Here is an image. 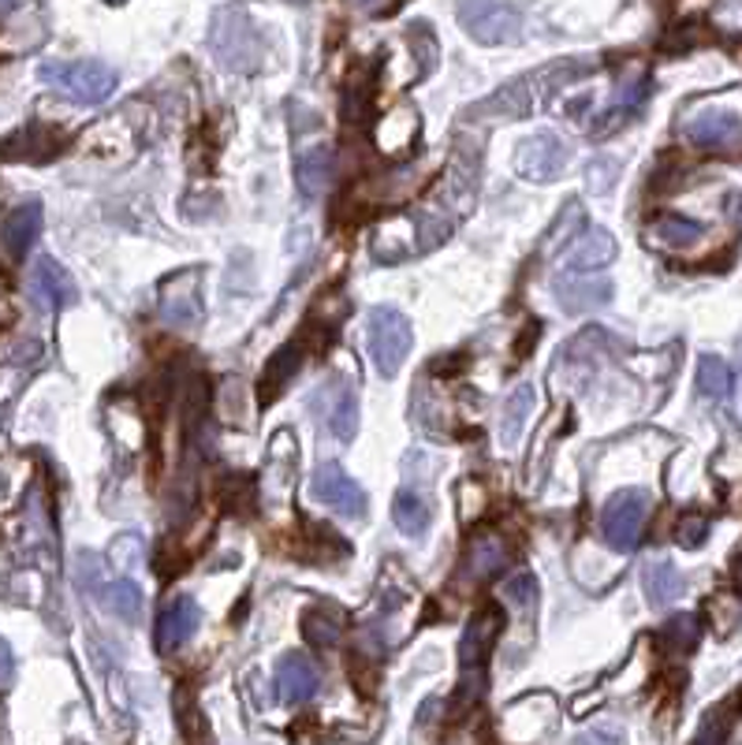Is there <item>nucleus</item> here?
Instances as JSON below:
<instances>
[{"label":"nucleus","mask_w":742,"mask_h":745,"mask_svg":"<svg viewBox=\"0 0 742 745\" xmlns=\"http://www.w3.org/2000/svg\"><path fill=\"white\" fill-rule=\"evenodd\" d=\"M366 351H370V362L384 381L400 373V365L407 362L411 354V325L400 309L392 306H378L366 314Z\"/></svg>","instance_id":"f257e3e1"},{"label":"nucleus","mask_w":742,"mask_h":745,"mask_svg":"<svg viewBox=\"0 0 742 745\" xmlns=\"http://www.w3.org/2000/svg\"><path fill=\"white\" fill-rule=\"evenodd\" d=\"M645 518H650V496L642 488H623L600 511V537L608 549L634 552L645 533Z\"/></svg>","instance_id":"f03ea898"},{"label":"nucleus","mask_w":742,"mask_h":745,"mask_svg":"<svg viewBox=\"0 0 742 745\" xmlns=\"http://www.w3.org/2000/svg\"><path fill=\"white\" fill-rule=\"evenodd\" d=\"M310 407H314V414L325 421V429L340 444H351L355 432H359V395H355L351 381H344V376L325 381L322 388L310 395Z\"/></svg>","instance_id":"7ed1b4c3"},{"label":"nucleus","mask_w":742,"mask_h":745,"mask_svg":"<svg viewBox=\"0 0 742 745\" xmlns=\"http://www.w3.org/2000/svg\"><path fill=\"white\" fill-rule=\"evenodd\" d=\"M310 493H314L317 504H325L328 511H336L340 518H351V522H359L370 511V499L359 488V481L347 474L344 466H336V462H328V466H322L310 477Z\"/></svg>","instance_id":"20e7f679"},{"label":"nucleus","mask_w":742,"mask_h":745,"mask_svg":"<svg viewBox=\"0 0 742 745\" xmlns=\"http://www.w3.org/2000/svg\"><path fill=\"white\" fill-rule=\"evenodd\" d=\"M45 79H49L53 87H60L68 98L82 101V105H98V101H105L112 87H116V75H112L105 64H93V60L49 64V68H45Z\"/></svg>","instance_id":"39448f33"},{"label":"nucleus","mask_w":742,"mask_h":745,"mask_svg":"<svg viewBox=\"0 0 742 745\" xmlns=\"http://www.w3.org/2000/svg\"><path fill=\"white\" fill-rule=\"evenodd\" d=\"M459 19L485 45L511 42L519 34V15L507 0H459Z\"/></svg>","instance_id":"423d86ee"},{"label":"nucleus","mask_w":742,"mask_h":745,"mask_svg":"<svg viewBox=\"0 0 742 745\" xmlns=\"http://www.w3.org/2000/svg\"><path fill=\"white\" fill-rule=\"evenodd\" d=\"M567 143H563L560 135H552V131H541V135H530L522 138L519 149H515V172L522 179H533V183H541V179H556L563 172V165H567Z\"/></svg>","instance_id":"0eeeda50"},{"label":"nucleus","mask_w":742,"mask_h":745,"mask_svg":"<svg viewBox=\"0 0 742 745\" xmlns=\"http://www.w3.org/2000/svg\"><path fill=\"white\" fill-rule=\"evenodd\" d=\"M683 138H687L694 149L724 154V149H735L742 143V124L735 112H728V109H701L687 120Z\"/></svg>","instance_id":"6e6552de"},{"label":"nucleus","mask_w":742,"mask_h":745,"mask_svg":"<svg viewBox=\"0 0 742 745\" xmlns=\"http://www.w3.org/2000/svg\"><path fill=\"white\" fill-rule=\"evenodd\" d=\"M501 611L496 608H485L477 611V616L466 622L463 630V641H459V664H463V671H474V667H485V659H490L496 637H501Z\"/></svg>","instance_id":"1a4fd4ad"},{"label":"nucleus","mask_w":742,"mask_h":745,"mask_svg":"<svg viewBox=\"0 0 742 745\" xmlns=\"http://www.w3.org/2000/svg\"><path fill=\"white\" fill-rule=\"evenodd\" d=\"M199 622H202L199 603H194L191 597H176V600L161 611V616H157V630H154L157 648H161V653H176V648L187 645V641L194 637Z\"/></svg>","instance_id":"9d476101"},{"label":"nucleus","mask_w":742,"mask_h":745,"mask_svg":"<svg viewBox=\"0 0 742 745\" xmlns=\"http://www.w3.org/2000/svg\"><path fill=\"white\" fill-rule=\"evenodd\" d=\"M317 686H322V671H317V664L303 653H288L280 656L277 664V690H280V701L284 704H303L310 697L317 693Z\"/></svg>","instance_id":"9b49d317"},{"label":"nucleus","mask_w":742,"mask_h":745,"mask_svg":"<svg viewBox=\"0 0 742 745\" xmlns=\"http://www.w3.org/2000/svg\"><path fill=\"white\" fill-rule=\"evenodd\" d=\"M552 291H556V302L563 314H594V309L612 302V284H608V280H582L575 272L556 276Z\"/></svg>","instance_id":"f8f14e48"},{"label":"nucleus","mask_w":742,"mask_h":745,"mask_svg":"<svg viewBox=\"0 0 742 745\" xmlns=\"http://www.w3.org/2000/svg\"><path fill=\"white\" fill-rule=\"evenodd\" d=\"M333 172H336V154L333 146L317 143L299 154V191H303V197H322L328 187H333Z\"/></svg>","instance_id":"ddd939ff"},{"label":"nucleus","mask_w":742,"mask_h":745,"mask_svg":"<svg viewBox=\"0 0 742 745\" xmlns=\"http://www.w3.org/2000/svg\"><path fill=\"white\" fill-rule=\"evenodd\" d=\"M612 258H616V239L605 228H589L582 239L571 242L567 253H563V261H567L571 272L605 269V266H612Z\"/></svg>","instance_id":"4468645a"},{"label":"nucleus","mask_w":742,"mask_h":745,"mask_svg":"<svg viewBox=\"0 0 742 745\" xmlns=\"http://www.w3.org/2000/svg\"><path fill=\"white\" fill-rule=\"evenodd\" d=\"M392 522H396V530L403 537L418 541V537H426L429 522H434V507H429L426 496H418V493H411V488H403V493L392 499Z\"/></svg>","instance_id":"2eb2a0df"},{"label":"nucleus","mask_w":742,"mask_h":745,"mask_svg":"<svg viewBox=\"0 0 742 745\" xmlns=\"http://www.w3.org/2000/svg\"><path fill=\"white\" fill-rule=\"evenodd\" d=\"M34 295L42 306L56 309V306H68V302H75V284L53 258H42L34 266Z\"/></svg>","instance_id":"dca6fc26"},{"label":"nucleus","mask_w":742,"mask_h":745,"mask_svg":"<svg viewBox=\"0 0 742 745\" xmlns=\"http://www.w3.org/2000/svg\"><path fill=\"white\" fill-rule=\"evenodd\" d=\"M701 239V224L690 221V216L679 213H664L650 224V242L656 247H668V250H687Z\"/></svg>","instance_id":"f3484780"},{"label":"nucleus","mask_w":742,"mask_h":745,"mask_svg":"<svg viewBox=\"0 0 742 745\" xmlns=\"http://www.w3.org/2000/svg\"><path fill=\"white\" fill-rule=\"evenodd\" d=\"M37 224H42V210H37V205H19L15 213H8L0 239H4V250L12 253V258H23L26 253V247H31L37 235Z\"/></svg>","instance_id":"a211bd4d"},{"label":"nucleus","mask_w":742,"mask_h":745,"mask_svg":"<svg viewBox=\"0 0 742 745\" xmlns=\"http://www.w3.org/2000/svg\"><path fill=\"white\" fill-rule=\"evenodd\" d=\"M533 414V388L530 384H519L511 395H507L504 403V414H501V444L504 448H515L526 429V418Z\"/></svg>","instance_id":"6ab92c4d"},{"label":"nucleus","mask_w":742,"mask_h":745,"mask_svg":"<svg viewBox=\"0 0 742 745\" xmlns=\"http://www.w3.org/2000/svg\"><path fill=\"white\" fill-rule=\"evenodd\" d=\"M504 560H507V552H504L501 537L485 533V537H477V541L471 544L463 567H466V574H471L474 582H485V578H493V574L504 567Z\"/></svg>","instance_id":"aec40b11"},{"label":"nucleus","mask_w":742,"mask_h":745,"mask_svg":"<svg viewBox=\"0 0 742 745\" xmlns=\"http://www.w3.org/2000/svg\"><path fill=\"white\" fill-rule=\"evenodd\" d=\"M415 135H418V120L411 116L407 109H400V112H392V116L381 120L378 146L384 149V154H400V149H407L411 143H415Z\"/></svg>","instance_id":"412c9836"},{"label":"nucleus","mask_w":742,"mask_h":745,"mask_svg":"<svg viewBox=\"0 0 742 745\" xmlns=\"http://www.w3.org/2000/svg\"><path fill=\"white\" fill-rule=\"evenodd\" d=\"M731 388H735V376H731V365L724 358L706 354L698 362V392L709 395V399H728Z\"/></svg>","instance_id":"4be33fe9"},{"label":"nucleus","mask_w":742,"mask_h":745,"mask_svg":"<svg viewBox=\"0 0 742 745\" xmlns=\"http://www.w3.org/2000/svg\"><path fill=\"white\" fill-rule=\"evenodd\" d=\"M683 592V574L672 567V563H653V567H645V597L656 608H664V603H672L675 597Z\"/></svg>","instance_id":"5701e85b"},{"label":"nucleus","mask_w":742,"mask_h":745,"mask_svg":"<svg viewBox=\"0 0 742 745\" xmlns=\"http://www.w3.org/2000/svg\"><path fill=\"white\" fill-rule=\"evenodd\" d=\"M299 365H303V351H299V343L280 347L277 358H272L269 370H266V384H261V399H272V392H284V384L299 373Z\"/></svg>","instance_id":"b1692460"},{"label":"nucleus","mask_w":742,"mask_h":745,"mask_svg":"<svg viewBox=\"0 0 742 745\" xmlns=\"http://www.w3.org/2000/svg\"><path fill=\"white\" fill-rule=\"evenodd\" d=\"M161 317H165V325H172V328L194 325V320L202 317L199 291H194V287H187V291H168L165 302H161Z\"/></svg>","instance_id":"393cba45"},{"label":"nucleus","mask_w":742,"mask_h":745,"mask_svg":"<svg viewBox=\"0 0 742 745\" xmlns=\"http://www.w3.org/2000/svg\"><path fill=\"white\" fill-rule=\"evenodd\" d=\"M303 637L314 648L336 645V641H340V619H336L333 611H322V608L306 611V616H303Z\"/></svg>","instance_id":"a878e982"},{"label":"nucleus","mask_w":742,"mask_h":745,"mask_svg":"<svg viewBox=\"0 0 742 745\" xmlns=\"http://www.w3.org/2000/svg\"><path fill=\"white\" fill-rule=\"evenodd\" d=\"M105 603L127 622H135L138 616H143V592H138L135 582H112V586L105 589Z\"/></svg>","instance_id":"bb28decb"},{"label":"nucleus","mask_w":742,"mask_h":745,"mask_svg":"<svg viewBox=\"0 0 742 745\" xmlns=\"http://www.w3.org/2000/svg\"><path fill=\"white\" fill-rule=\"evenodd\" d=\"M661 641H664V648L687 653V648H694V641H698V619H694V616H672L668 622H664Z\"/></svg>","instance_id":"cd10ccee"},{"label":"nucleus","mask_w":742,"mask_h":745,"mask_svg":"<svg viewBox=\"0 0 742 745\" xmlns=\"http://www.w3.org/2000/svg\"><path fill=\"white\" fill-rule=\"evenodd\" d=\"M728 727H731L728 709L720 704V709H712L706 720H701V727H698V734H694L690 745H724L728 742Z\"/></svg>","instance_id":"c85d7f7f"},{"label":"nucleus","mask_w":742,"mask_h":745,"mask_svg":"<svg viewBox=\"0 0 742 745\" xmlns=\"http://www.w3.org/2000/svg\"><path fill=\"white\" fill-rule=\"evenodd\" d=\"M709 537V518L706 515H687L679 526H675V541L683 544V549H701Z\"/></svg>","instance_id":"c756f323"},{"label":"nucleus","mask_w":742,"mask_h":745,"mask_svg":"<svg viewBox=\"0 0 742 745\" xmlns=\"http://www.w3.org/2000/svg\"><path fill=\"white\" fill-rule=\"evenodd\" d=\"M616 157H594L589 160V172H586V183H589V191L594 194H605L608 187L616 183Z\"/></svg>","instance_id":"7c9ffc66"},{"label":"nucleus","mask_w":742,"mask_h":745,"mask_svg":"<svg viewBox=\"0 0 742 745\" xmlns=\"http://www.w3.org/2000/svg\"><path fill=\"white\" fill-rule=\"evenodd\" d=\"M504 597L511 603H519V608H533V600H538V582H533L530 574H515V578L504 586Z\"/></svg>","instance_id":"2f4dec72"},{"label":"nucleus","mask_w":742,"mask_h":745,"mask_svg":"<svg viewBox=\"0 0 742 745\" xmlns=\"http://www.w3.org/2000/svg\"><path fill=\"white\" fill-rule=\"evenodd\" d=\"M571 224H575V228H578V224H582V205H575V202H571V205H563V213L556 216V224H552V239H549V250H556L560 242L567 239V235H571V232H567Z\"/></svg>","instance_id":"473e14b6"},{"label":"nucleus","mask_w":742,"mask_h":745,"mask_svg":"<svg viewBox=\"0 0 742 745\" xmlns=\"http://www.w3.org/2000/svg\"><path fill=\"white\" fill-rule=\"evenodd\" d=\"M575 745H623V738H619V731L612 727H597V731H586V734H578Z\"/></svg>","instance_id":"72a5a7b5"},{"label":"nucleus","mask_w":742,"mask_h":745,"mask_svg":"<svg viewBox=\"0 0 742 745\" xmlns=\"http://www.w3.org/2000/svg\"><path fill=\"white\" fill-rule=\"evenodd\" d=\"M728 216H731L735 224H742V194H731V197H728Z\"/></svg>","instance_id":"f704fd0d"},{"label":"nucleus","mask_w":742,"mask_h":745,"mask_svg":"<svg viewBox=\"0 0 742 745\" xmlns=\"http://www.w3.org/2000/svg\"><path fill=\"white\" fill-rule=\"evenodd\" d=\"M8 671H12V653H8V645L0 641V678H4Z\"/></svg>","instance_id":"c9c22d12"},{"label":"nucleus","mask_w":742,"mask_h":745,"mask_svg":"<svg viewBox=\"0 0 742 745\" xmlns=\"http://www.w3.org/2000/svg\"><path fill=\"white\" fill-rule=\"evenodd\" d=\"M362 4H366V8H378V4H381V0H362Z\"/></svg>","instance_id":"e433bc0d"}]
</instances>
